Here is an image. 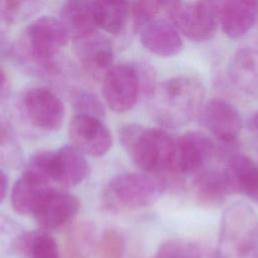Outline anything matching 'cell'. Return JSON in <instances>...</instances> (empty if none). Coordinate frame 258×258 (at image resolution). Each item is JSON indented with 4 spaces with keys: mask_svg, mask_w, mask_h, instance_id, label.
<instances>
[{
    "mask_svg": "<svg viewBox=\"0 0 258 258\" xmlns=\"http://www.w3.org/2000/svg\"><path fill=\"white\" fill-rule=\"evenodd\" d=\"M51 190L48 181L25 170L12 187V208L20 215L34 214Z\"/></svg>",
    "mask_w": 258,
    "mask_h": 258,
    "instance_id": "obj_17",
    "label": "cell"
},
{
    "mask_svg": "<svg viewBox=\"0 0 258 258\" xmlns=\"http://www.w3.org/2000/svg\"><path fill=\"white\" fill-rule=\"evenodd\" d=\"M141 44L151 53L169 57L176 55L182 49L183 43L175 27L163 20L154 19L140 31Z\"/></svg>",
    "mask_w": 258,
    "mask_h": 258,
    "instance_id": "obj_18",
    "label": "cell"
},
{
    "mask_svg": "<svg viewBox=\"0 0 258 258\" xmlns=\"http://www.w3.org/2000/svg\"><path fill=\"white\" fill-rule=\"evenodd\" d=\"M166 1H137L130 3V16L133 29L139 32L145 25L153 21L160 10L165 9Z\"/></svg>",
    "mask_w": 258,
    "mask_h": 258,
    "instance_id": "obj_26",
    "label": "cell"
},
{
    "mask_svg": "<svg viewBox=\"0 0 258 258\" xmlns=\"http://www.w3.org/2000/svg\"><path fill=\"white\" fill-rule=\"evenodd\" d=\"M56 152L55 182L63 186H76L90 173V165L85 155L73 145H64Z\"/></svg>",
    "mask_w": 258,
    "mask_h": 258,
    "instance_id": "obj_21",
    "label": "cell"
},
{
    "mask_svg": "<svg viewBox=\"0 0 258 258\" xmlns=\"http://www.w3.org/2000/svg\"><path fill=\"white\" fill-rule=\"evenodd\" d=\"M26 170L48 182L55 181L56 152L51 150H39L34 152L28 160Z\"/></svg>",
    "mask_w": 258,
    "mask_h": 258,
    "instance_id": "obj_25",
    "label": "cell"
},
{
    "mask_svg": "<svg viewBox=\"0 0 258 258\" xmlns=\"http://www.w3.org/2000/svg\"><path fill=\"white\" fill-rule=\"evenodd\" d=\"M258 2L244 0L219 1V22L224 33L233 39L241 38L254 26Z\"/></svg>",
    "mask_w": 258,
    "mask_h": 258,
    "instance_id": "obj_16",
    "label": "cell"
},
{
    "mask_svg": "<svg viewBox=\"0 0 258 258\" xmlns=\"http://www.w3.org/2000/svg\"><path fill=\"white\" fill-rule=\"evenodd\" d=\"M97 27L118 35L123 32L130 17V3L120 0L92 1Z\"/></svg>",
    "mask_w": 258,
    "mask_h": 258,
    "instance_id": "obj_23",
    "label": "cell"
},
{
    "mask_svg": "<svg viewBox=\"0 0 258 258\" xmlns=\"http://www.w3.org/2000/svg\"><path fill=\"white\" fill-rule=\"evenodd\" d=\"M124 251V237L115 230L104 232L95 246V252L98 258H122Z\"/></svg>",
    "mask_w": 258,
    "mask_h": 258,
    "instance_id": "obj_28",
    "label": "cell"
},
{
    "mask_svg": "<svg viewBox=\"0 0 258 258\" xmlns=\"http://www.w3.org/2000/svg\"><path fill=\"white\" fill-rule=\"evenodd\" d=\"M132 63L138 77L140 95L148 98L157 85L155 71L149 63L144 61H136Z\"/></svg>",
    "mask_w": 258,
    "mask_h": 258,
    "instance_id": "obj_31",
    "label": "cell"
},
{
    "mask_svg": "<svg viewBox=\"0 0 258 258\" xmlns=\"http://www.w3.org/2000/svg\"><path fill=\"white\" fill-rule=\"evenodd\" d=\"M164 188V183L155 176L137 172L120 173L105 186L102 205L110 212L147 208L160 198Z\"/></svg>",
    "mask_w": 258,
    "mask_h": 258,
    "instance_id": "obj_4",
    "label": "cell"
},
{
    "mask_svg": "<svg viewBox=\"0 0 258 258\" xmlns=\"http://www.w3.org/2000/svg\"><path fill=\"white\" fill-rule=\"evenodd\" d=\"M218 258H258V216L246 203L229 206L221 219Z\"/></svg>",
    "mask_w": 258,
    "mask_h": 258,
    "instance_id": "obj_3",
    "label": "cell"
},
{
    "mask_svg": "<svg viewBox=\"0 0 258 258\" xmlns=\"http://www.w3.org/2000/svg\"><path fill=\"white\" fill-rule=\"evenodd\" d=\"M171 24L192 41H206L214 36L219 22V1H166Z\"/></svg>",
    "mask_w": 258,
    "mask_h": 258,
    "instance_id": "obj_5",
    "label": "cell"
},
{
    "mask_svg": "<svg viewBox=\"0 0 258 258\" xmlns=\"http://www.w3.org/2000/svg\"><path fill=\"white\" fill-rule=\"evenodd\" d=\"M21 232L14 231L8 224L0 223V257L13 254V247Z\"/></svg>",
    "mask_w": 258,
    "mask_h": 258,
    "instance_id": "obj_32",
    "label": "cell"
},
{
    "mask_svg": "<svg viewBox=\"0 0 258 258\" xmlns=\"http://www.w3.org/2000/svg\"><path fill=\"white\" fill-rule=\"evenodd\" d=\"M192 192L196 203L203 208H218L226 201L229 190L223 171L205 169L192 180Z\"/></svg>",
    "mask_w": 258,
    "mask_h": 258,
    "instance_id": "obj_20",
    "label": "cell"
},
{
    "mask_svg": "<svg viewBox=\"0 0 258 258\" xmlns=\"http://www.w3.org/2000/svg\"><path fill=\"white\" fill-rule=\"evenodd\" d=\"M77 55L84 73L93 80H102L113 67L114 51L111 42L103 35H93L76 41Z\"/></svg>",
    "mask_w": 258,
    "mask_h": 258,
    "instance_id": "obj_14",
    "label": "cell"
},
{
    "mask_svg": "<svg viewBox=\"0 0 258 258\" xmlns=\"http://www.w3.org/2000/svg\"><path fill=\"white\" fill-rule=\"evenodd\" d=\"M202 83L189 76H177L156 85L147 98L149 114L164 128L183 127L199 116L204 105Z\"/></svg>",
    "mask_w": 258,
    "mask_h": 258,
    "instance_id": "obj_1",
    "label": "cell"
},
{
    "mask_svg": "<svg viewBox=\"0 0 258 258\" xmlns=\"http://www.w3.org/2000/svg\"><path fill=\"white\" fill-rule=\"evenodd\" d=\"M248 130L258 138V110L253 112L247 119Z\"/></svg>",
    "mask_w": 258,
    "mask_h": 258,
    "instance_id": "obj_33",
    "label": "cell"
},
{
    "mask_svg": "<svg viewBox=\"0 0 258 258\" xmlns=\"http://www.w3.org/2000/svg\"><path fill=\"white\" fill-rule=\"evenodd\" d=\"M80 208L81 202L76 196L52 189L33 215L43 230H50L69 222L77 215Z\"/></svg>",
    "mask_w": 258,
    "mask_h": 258,
    "instance_id": "obj_15",
    "label": "cell"
},
{
    "mask_svg": "<svg viewBox=\"0 0 258 258\" xmlns=\"http://www.w3.org/2000/svg\"><path fill=\"white\" fill-rule=\"evenodd\" d=\"M7 84H8L7 76H6L5 72L0 68V98H2L6 93Z\"/></svg>",
    "mask_w": 258,
    "mask_h": 258,
    "instance_id": "obj_35",
    "label": "cell"
},
{
    "mask_svg": "<svg viewBox=\"0 0 258 258\" xmlns=\"http://www.w3.org/2000/svg\"><path fill=\"white\" fill-rule=\"evenodd\" d=\"M0 161L6 164L19 161V151L10 128L0 122Z\"/></svg>",
    "mask_w": 258,
    "mask_h": 258,
    "instance_id": "obj_30",
    "label": "cell"
},
{
    "mask_svg": "<svg viewBox=\"0 0 258 258\" xmlns=\"http://www.w3.org/2000/svg\"><path fill=\"white\" fill-rule=\"evenodd\" d=\"M102 94L114 112L131 110L140 96V86L133 63L113 66L102 79Z\"/></svg>",
    "mask_w": 258,
    "mask_h": 258,
    "instance_id": "obj_7",
    "label": "cell"
},
{
    "mask_svg": "<svg viewBox=\"0 0 258 258\" xmlns=\"http://www.w3.org/2000/svg\"><path fill=\"white\" fill-rule=\"evenodd\" d=\"M72 145L84 155L100 157L105 155L113 145V136L101 119L76 115L69 125Z\"/></svg>",
    "mask_w": 258,
    "mask_h": 258,
    "instance_id": "obj_10",
    "label": "cell"
},
{
    "mask_svg": "<svg viewBox=\"0 0 258 258\" xmlns=\"http://www.w3.org/2000/svg\"><path fill=\"white\" fill-rule=\"evenodd\" d=\"M217 154L214 141L205 133L188 131L175 142L174 166L176 173L198 174Z\"/></svg>",
    "mask_w": 258,
    "mask_h": 258,
    "instance_id": "obj_9",
    "label": "cell"
},
{
    "mask_svg": "<svg viewBox=\"0 0 258 258\" xmlns=\"http://www.w3.org/2000/svg\"><path fill=\"white\" fill-rule=\"evenodd\" d=\"M228 75L235 88L258 100V40L236 50L229 62Z\"/></svg>",
    "mask_w": 258,
    "mask_h": 258,
    "instance_id": "obj_13",
    "label": "cell"
},
{
    "mask_svg": "<svg viewBox=\"0 0 258 258\" xmlns=\"http://www.w3.org/2000/svg\"><path fill=\"white\" fill-rule=\"evenodd\" d=\"M69 38L59 19L53 16H41L26 27L23 48L30 60L51 68V59L68 43Z\"/></svg>",
    "mask_w": 258,
    "mask_h": 258,
    "instance_id": "obj_6",
    "label": "cell"
},
{
    "mask_svg": "<svg viewBox=\"0 0 258 258\" xmlns=\"http://www.w3.org/2000/svg\"><path fill=\"white\" fill-rule=\"evenodd\" d=\"M73 105L78 115H86L101 119L105 116V108L99 98L91 92L79 91L73 96Z\"/></svg>",
    "mask_w": 258,
    "mask_h": 258,
    "instance_id": "obj_29",
    "label": "cell"
},
{
    "mask_svg": "<svg viewBox=\"0 0 258 258\" xmlns=\"http://www.w3.org/2000/svg\"><path fill=\"white\" fill-rule=\"evenodd\" d=\"M122 147L133 163L162 181L165 175L176 174L175 142L164 130L130 123L119 132Z\"/></svg>",
    "mask_w": 258,
    "mask_h": 258,
    "instance_id": "obj_2",
    "label": "cell"
},
{
    "mask_svg": "<svg viewBox=\"0 0 258 258\" xmlns=\"http://www.w3.org/2000/svg\"><path fill=\"white\" fill-rule=\"evenodd\" d=\"M19 258H60L54 238L45 230L21 232L13 248Z\"/></svg>",
    "mask_w": 258,
    "mask_h": 258,
    "instance_id": "obj_22",
    "label": "cell"
},
{
    "mask_svg": "<svg viewBox=\"0 0 258 258\" xmlns=\"http://www.w3.org/2000/svg\"><path fill=\"white\" fill-rule=\"evenodd\" d=\"M21 105L25 118L37 129L55 131L62 124L63 104L53 92L46 88L32 87L25 91Z\"/></svg>",
    "mask_w": 258,
    "mask_h": 258,
    "instance_id": "obj_8",
    "label": "cell"
},
{
    "mask_svg": "<svg viewBox=\"0 0 258 258\" xmlns=\"http://www.w3.org/2000/svg\"><path fill=\"white\" fill-rule=\"evenodd\" d=\"M94 228L87 223L77 225L68 237V252L72 258H88L95 250Z\"/></svg>",
    "mask_w": 258,
    "mask_h": 258,
    "instance_id": "obj_24",
    "label": "cell"
},
{
    "mask_svg": "<svg viewBox=\"0 0 258 258\" xmlns=\"http://www.w3.org/2000/svg\"><path fill=\"white\" fill-rule=\"evenodd\" d=\"M70 38L75 41L85 39L96 33L92 1H68L60 11V18Z\"/></svg>",
    "mask_w": 258,
    "mask_h": 258,
    "instance_id": "obj_19",
    "label": "cell"
},
{
    "mask_svg": "<svg viewBox=\"0 0 258 258\" xmlns=\"http://www.w3.org/2000/svg\"><path fill=\"white\" fill-rule=\"evenodd\" d=\"M155 258H203L200 248L192 242L170 239L162 243Z\"/></svg>",
    "mask_w": 258,
    "mask_h": 258,
    "instance_id": "obj_27",
    "label": "cell"
},
{
    "mask_svg": "<svg viewBox=\"0 0 258 258\" xmlns=\"http://www.w3.org/2000/svg\"><path fill=\"white\" fill-rule=\"evenodd\" d=\"M8 188V178L6 173L0 169V204L3 202V200L6 197Z\"/></svg>",
    "mask_w": 258,
    "mask_h": 258,
    "instance_id": "obj_34",
    "label": "cell"
},
{
    "mask_svg": "<svg viewBox=\"0 0 258 258\" xmlns=\"http://www.w3.org/2000/svg\"><path fill=\"white\" fill-rule=\"evenodd\" d=\"M223 171L230 195H241L258 205V165L247 155L233 152Z\"/></svg>",
    "mask_w": 258,
    "mask_h": 258,
    "instance_id": "obj_12",
    "label": "cell"
},
{
    "mask_svg": "<svg viewBox=\"0 0 258 258\" xmlns=\"http://www.w3.org/2000/svg\"><path fill=\"white\" fill-rule=\"evenodd\" d=\"M199 116L203 127L222 143H236L242 129V118L231 103L220 98L211 99L203 105Z\"/></svg>",
    "mask_w": 258,
    "mask_h": 258,
    "instance_id": "obj_11",
    "label": "cell"
}]
</instances>
